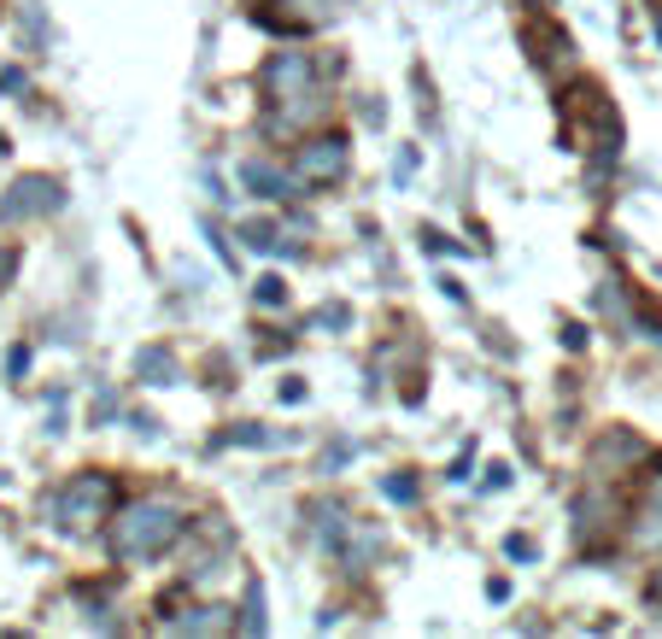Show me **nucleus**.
Returning a JSON list of instances; mask_svg holds the SVG:
<instances>
[{"label":"nucleus","mask_w":662,"mask_h":639,"mask_svg":"<svg viewBox=\"0 0 662 639\" xmlns=\"http://www.w3.org/2000/svg\"><path fill=\"white\" fill-rule=\"evenodd\" d=\"M656 36H662V12H656Z\"/></svg>","instance_id":"nucleus-12"},{"label":"nucleus","mask_w":662,"mask_h":639,"mask_svg":"<svg viewBox=\"0 0 662 639\" xmlns=\"http://www.w3.org/2000/svg\"><path fill=\"white\" fill-rule=\"evenodd\" d=\"M182 534V510L176 505H164V499H147V505H130L118 517V534H112V546H118V558H153V551H164Z\"/></svg>","instance_id":"nucleus-1"},{"label":"nucleus","mask_w":662,"mask_h":639,"mask_svg":"<svg viewBox=\"0 0 662 639\" xmlns=\"http://www.w3.org/2000/svg\"><path fill=\"white\" fill-rule=\"evenodd\" d=\"M317 89V65L305 53H276L271 65H264V94L276 100V106H287V100H299V94H312Z\"/></svg>","instance_id":"nucleus-3"},{"label":"nucleus","mask_w":662,"mask_h":639,"mask_svg":"<svg viewBox=\"0 0 662 639\" xmlns=\"http://www.w3.org/2000/svg\"><path fill=\"white\" fill-rule=\"evenodd\" d=\"M381 493H387V499H417V481H410V476H387Z\"/></svg>","instance_id":"nucleus-10"},{"label":"nucleus","mask_w":662,"mask_h":639,"mask_svg":"<svg viewBox=\"0 0 662 639\" xmlns=\"http://www.w3.org/2000/svg\"><path fill=\"white\" fill-rule=\"evenodd\" d=\"M182 628H189V633H217V628H230V616H223L217 605H205V610H200V616H189Z\"/></svg>","instance_id":"nucleus-9"},{"label":"nucleus","mask_w":662,"mask_h":639,"mask_svg":"<svg viewBox=\"0 0 662 639\" xmlns=\"http://www.w3.org/2000/svg\"><path fill=\"white\" fill-rule=\"evenodd\" d=\"M346 171V141L340 135H312L299 148V176L305 182H328V176H340Z\"/></svg>","instance_id":"nucleus-5"},{"label":"nucleus","mask_w":662,"mask_h":639,"mask_svg":"<svg viewBox=\"0 0 662 639\" xmlns=\"http://www.w3.org/2000/svg\"><path fill=\"white\" fill-rule=\"evenodd\" d=\"M639 546H662V493L645 499V523H639Z\"/></svg>","instance_id":"nucleus-8"},{"label":"nucleus","mask_w":662,"mask_h":639,"mask_svg":"<svg viewBox=\"0 0 662 639\" xmlns=\"http://www.w3.org/2000/svg\"><path fill=\"white\" fill-rule=\"evenodd\" d=\"M106 505H112V481H106V476H77V481L53 499V517L65 523V528H89Z\"/></svg>","instance_id":"nucleus-2"},{"label":"nucleus","mask_w":662,"mask_h":639,"mask_svg":"<svg viewBox=\"0 0 662 639\" xmlns=\"http://www.w3.org/2000/svg\"><path fill=\"white\" fill-rule=\"evenodd\" d=\"M651 599H662V569H656V581H651Z\"/></svg>","instance_id":"nucleus-11"},{"label":"nucleus","mask_w":662,"mask_h":639,"mask_svg":"<svg viewBox=\"0 0 662 639\" xmlns=\"http://www.w3.org/2000/svg\"><path fill=\"white\" fill-rule=\"evenodd\" d=\"M241 176L253 182V194H264V200H282V194H294V182H287L276 164H264V159H253V164H241Z\"/></svg>","instance_id":"nucleus-6"},{"label":"nucleus","mask_w":662,"mask_h":639,"mask_svg":"<svg viewBox=\"0 0 662 639\" xmlns=\"http://www.w3.org/2000/svg\"><path fill=\"white\" fill-rule=\"evenodd\" d=\"M135 369H141L147 382H176V358L164 353V346H147V353L135 358Z\"/></svg>","instance_id":"nucleus-7"},{"label":"nucleus","mask_w":662,"mask_h":639,"mask_svg":"<svg viewBox=\"0 0 662 639\" xmlns=\"http://www.w3.org/2000/svg\"><path fill=\"white\" fill-rule=\"evenodd\" d=\"M59 205V189L48 176H24V182H12L7 200H0V217L18 223V217H41V212H53Z\"/></svg>","instance_id":"nucleus-4"}]
</instances>
